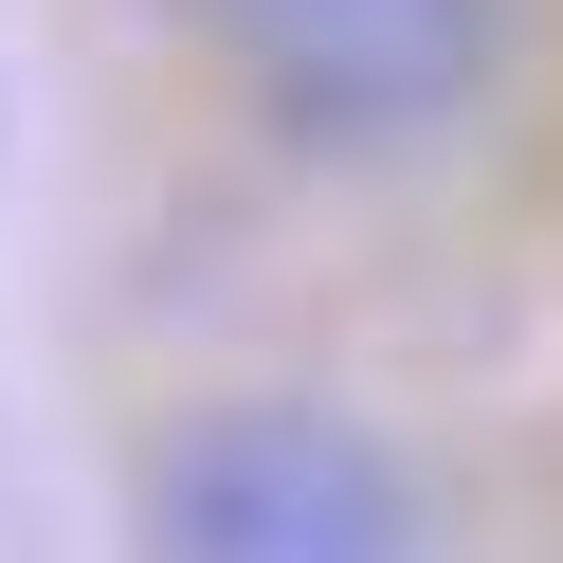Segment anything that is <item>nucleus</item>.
Masks as SVG:
<instances>
[{
    "mask_svg": "<svg viewBox=\"0 0 563 563\" xmlns=\"http://www.w3.org/2000/svg\"><path fill=\"white\" fill-rule=\"evenodd\" d=\"M236 91H255L291 146H437L454 110L490 91V0H164Z\"/></svg>",
    "mask_w": 563,
    "mask_h": 563,
    "instance_id": "f03ea898",
    "label": "nucleus"
},
{
    "mask_svg": "<svg viewBox=\"0 0 563 563\" xmlns=\"http://www.w3.org/2000/svg\"><path fill=\"white\" fill-rule=\"evenodd\" d=\"M128 527H146V563H437L418 473L345 400H291V382L164 418L128 473Z\"/></svg>",
    "mask_w": 563,
    "mask_h": 563,
    "instance_id": "f257e3e1",
    "label": "nucleus"
}]
</instances>
